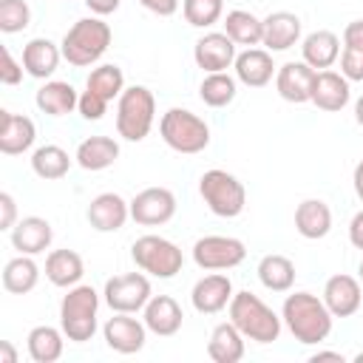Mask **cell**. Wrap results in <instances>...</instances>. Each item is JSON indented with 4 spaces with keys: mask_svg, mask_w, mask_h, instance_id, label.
Returning a JSON list of instances; mask_svg holds the SVG:
<instances>
[{
    "mask_svg": "<svg viewBox=\"0 0 363 363\" xmlns=\"http://www.w3.org/2000/svg\"><path fill=\"white\" fill-rule=\"evenodd\" d=\"M281 320L286 323L289 335L298 343L315 346V343H323L332 335L335 315L326 309L323 298H318L312 292H292V295L284 298Z\"/></svg>",
    "mask_w": 363,
    "mask_h": 363,
    "instance_id": "cell-1",
    "label": "cell"
},
{
    "mask_svg": "<svg viewBox=\"0 0 363 363\" xmlns=\"http://www.w3.org/2000/svg\"><path fill=\"white\" fill-rule=\"evenodd\" d=\"M230 320L238 326V332L252 343H272L281 335V315H275L258 295L250 289L235 292L230 301Z\"/></svg>",
    "mask_w": 363,
    "mask_h": 363,
    "instance_id": "cell-2",
    "label": "cell"
},
{
    "mask_svg": "<svg viewBox=\"0 0 363 363\" xmlns=\"http://www.w3.org/2000/svg\"><path fill=\"white\" fill-rule=\"evenodd\" d=\"M111 37H113V34H111V26H108L102 17H82V20H77V23L65 31V37H62V43H60L62 60H68V62L77 65V68L94 65V62L102 60V54L108 51Z\"/></svg>",
    "mask_w": 363,
    "mask_h": 363,
    "instance_id": "cell-3",
    "label": "cell"
},
{
    "mask_svg": "<svg viewBox=\"0 0 363 363\" xmlns=\"http://www.w3.org/2000/svg\"><path fill=\"white\" fill-rule=\"evenodd\" d=\"M99 292L91 284L71 286L60 301V329L71 343H85L96 332Z\"/></svg>",
    "mask_w": 363,
    "mask_h": 363,
    "instance_id": "cell-4",
    "label": "cell"
},
{
    "mask_svg": "<svg viewBox=\"0 0 363 363\" xmlns=\"http://www.w3.org/2000/svg\"><path fill=\"white\" fill-rule=\"evenodd\" d=\"M159 133L170 150L184 153V156L201 153L210 145L207 122L187 108H167L159 119Z\"/></svg>",
    "mask_w": 363,
    "mask_h": 363,
    "instance_id": "cell-5",
    "label": "cell"
},
{
    "mask_svg": "<svg viewBox=\"0 0 363 363\" xmlns=\"http://www.w3.org/2000/svg\"><path fill=\"white\" fill-rule=\"evenodd\" d=\"M156 119V96L145 85H130L116 99V133L128 142H142Z\"/></svg>",
    "mask_w": 363,
    "mask_h": 363,
    "instance_id": "cell-6",
    "label": "cell"
},
{
    "mask_svg": "<svg viewBox=\"0 0 363 363\" xmlns=\"http://www.w3.org/2000/svg\"><path fill=\"white\" fill-rule=\"evenodd\" d=\"M199 193H201L204 204L210 207V213L218 216V218H235L247 207V190H244V184L233 173H227L221 167H213V170L201 173Z\"/></svg>",
    "mask_w": 363,
    "mask_h": 363,
    "instance_id": "cell-7",
    "label": "cell"
},
{
    "mask_svg": "<svg viewBox=\"0 0 363 363\" xmlns=\"http://www.w3.org/2000/svg\"><path fill=\"white\" fill-rule=\"evenodd\" d=\"M130 258H133V264L142 272H147L153 278H162V281L179 275L182 264H184L182 250L170 238H162V235H142V238H136L133 247H130Z\"/></svg>",
    "mask_w": 363,
    "mask_h": 363,
    "instance_id": "cell-8",
    "label": "cell"
},
{
    "mask_svg": "<svg viewBox=\"0 0 363 363\" xmlns=\"http://www.w3.org/2000/svg\"><path fill=\"white\" fill-rule=\"evenodd\" d=\"M102 298L111 306V312L136 315L145 309V303L153 298V292H150V281L145 272H125V275H113L105 281Z\"/></svg>",
    "mask_w": 363,
    "mask_h": 363,
    "instance_id": "cell-9",
    "label": "cell"
},
{
    "mask_svg": "<svg viewBox=\"0 0 363 363\" xmlns=\"http://www.w3.org/2000/svg\"><path fill=\"white\" fill-rule=\"evenodd\" d=\"M247 258V247L241 238L233 235H204L193 244V261L199 269L218 272V269H233Z\"/></svg>",
    "mask_w": 363,
    "mask_h": 363,
    "instance_id": "cell-10",
    "label": "cell"
},
{
    "mask_svg": "<svg viewBox=\"0 0 363 363\" xmlns=\"http://www.w3.org/2000/svg\"><path fill=\"white\" fill-rule=\"evenodd\" d=\"M176 216V196L167 187H145L130 199V218L142 227H162Z\"/></svg>",
    "mask_w": 363,
    "mask_h": 363,
    "instance_id": "cell-11",
    "label": "cell"
},
{
    "mask_svg": "<svg viewBox=\"0 0 363 363\" xmlns=\"http://www.w3.org/2000/svg\"><path fill=\"white\" fill-rule=\"evenodd\" d=\"M102 337H105L108 349H113L119 354H136L145 349L147 326H145V320L130 318V312H113V318H108L102 326Z\"/></svg>",
    "mask_w": 363,
    "mask_h": 363,
    "instance_id": "cell-12",
    "label": "cell"
},
{
    "mask_svg": "<svg viewBox=\"0 0 363 363\" xmlns=\"http://www.w3.org/2000/svg\"><path fill=\"white\" fill-rule=\"evenodd\" d=\"M323 303L335 318H352L363 303V284L354 275L337 272L323 284Z\"/></svg>",
    "mask_w": 363,
    "mask_h": 363,
    "instance_id": "cell-13",
    "label": "cell"
},
{
    "mask_svg": "<svg viewBox=\"0 0 363 363\" xmlns=\"http://www.w3.org/2000/svg\"><path fill=\"white\" fill-rule=\"evenodd\" d=\"M235 43L224 34V31H207L204 37L196 40L193 45V60L204 74H216V71H227L235 62Z\"/></svg>",
    "mask_w": 363,
    "mask_h": 363,
    "instance_id": "cell-14",
    "label": "cell"
},
{
    "mask_svg": "<svg viewBox=\"0 0 363 363\" xmlns=\"http://www.w3.org/2000/svg\"><path fill=\"white\" fill-rule=\"evenodd\" d=\"M315 68L306 65L303 60L298 62H284L275 71V91L281 99L292 102V105H303L312 99V82H315Z\"/></svg>",
    "mask_w": 363,
    "mask_h": 363,
    "instance_id": "cell-15",
    "label": "cell"
},
{
    "mask_svg": "<svg viewBox=\"0 0 363 363\" xmlns=\"http://www.w3.org/2000/svg\"><path fill=\"white\" fill-rule=\"evenodd\" d=\"M85 218L96 233H116L130 218V201H125L119 193H99L91 199Z\"/></svg>",
    "mask_w": 363,
    "mask_h": 363,
    "instance_id": "cell-16",
    "label": "cell"
},
{
    "mask_svg": "<svg viewBox=\"0 0 363 363\" xmlns=\"http://www.w3.org/2000/svg\"><path fill=\"white\" fill-rule=\"evenodd\" d=\"M233 281L230 275H221V272H213V275H204L193 284V292H190V301H193V309L201 312V315H216L221 309L230 306L233 301Z\"/></svg>",
    "mask_w": 363,
    "mask_h": 363,
    "instance_id": "cell-17",
    "label": "cell"
},
{
    "mask_svg": "<svg viewBox=\"0 0 363 363\" xmlns=\"http://www.w3.org/2000/svg\"><path fill=\"white\" fill-rule=\"evenodd\" d=\"M349 99H352V88H349V79L343 74L329 71V68L315 74L312 99H309L315 108H320L326 113H337V111H343L349 105Z\"/></svg>",
    "mask_w": 363,
    "mask_h": 363,
    "instance_id": "cell-18",
    "label": "cell"
},
{
    "mask_svg": "<svg viewBox=\"0 0 363 363\" xmlns=\"http://www.w3.org/2000/svg\"><path fill=\"white\" fill-rule=\"evenodd\" d=\"M142 320H145L147 332H153L159 337H173L182 329V323H184V312L176 303V298H170V295H153L145 303V309H142Z\"/></svg>",
    "mask_w": 363,
    "mask_h": 363,
    "instance_id": "cell-19",
    "label": "cell"
},
{
    "mask_svg": "<svg viewBox=\"0 0 363 363\" xmlns=\"http://www.w3.org/2000/svg\"><path fill=\"white\" fill-rule=\"evenodd\" d=\"M235 79L247 88H264L272 82L275 77V62H272V54L267 48H244L241 54H235Z\"/></svg>",
    "mask_w": 363,
    "mask_h": 363,
    "instance_id": "cell-20",
    "label": "cell"
},
{
    "mask_svg": "<svg viewBox=\"0 0 363 363\" xmlns=\"http://www.w3.org/2000/svg\"><path fill=\"white\" fill-rule=\"evenodd\" d=\"M9 235H11V247H14L17 252H23V255H40V252H45V250L51 247L54 230H51V224H48L45 218H40V216H26V218H20V221L9 230Z\"/></svg>",
    "mask_w": 363,
    "mask_h": 363,
    "instance_id": "cell-21",
    "label": "cell"
},
{
    "mask_svg": "<svg viewBox=\"0 0 363 363\" xmlns=\"http://www.w3.org/2000/svg\"><path fill=\"white\" fill-rule=\"evenodd\" d=\"M34 139H37V128L28 116L0 111V150L6 156H20V153L31 150Z\"/></svg>",
    "mask_w": 363,
    "mask_h": 363,
    "instance_id": "cell-22",
    "label": "cell"
},
{
    "mask_svg": "<svg viewBox=\"0 0 363 363\" xmlns=\"http://www.w3.org/2000/svg\"><path fill=\"white\" fill-rule=\"evenodd\" d=\"M62 60V48L48 37H34L23 45V68L34 79H48Z\"/></svg>",
    "mask_w": 363,
    "mask_h": 363,
    "instance_id": "cell-23",
    "label": "cell"
},
{
    "mask_svg": "<svg viewBox=\"0 0 363 363\" xmlns=\"http://www.w3.org/2000/svg\"><path fill=\"white\" fill-rule=\"evenodd\" d=\"M301 40V17L292 11H272L264 17V37L261 45L267 51H289Z\"/></svg>",
    "mask_w": 363,
    "mask_h": 363,
    "instance_id": "cell-24",
    "label": "cell"
},
{
    "mask_svg": "<svg viewBox=\"0 0 363 363\" xmlns=\"http://www.w3.org/2000/svg\"><path fill=\"white\" fill-rule=\"evenodd\" d=\"M295 230H298V235H303L309 241L326 238L329 230H332V210H329V204L323 199H303L295 207Z\"/></svg>",
    "mask_w": 363,
    "mask_h": 363,
    "instance_id": "cell-25",
    "label": "cell"
},
{
    "mask_svg": "<svg viewBox=\"0 0 363 363\" xmlns=\"http://www.w3.org/2000/svg\"><path fill=\"white\" fill-rule=\"evenodd\" d=\"M301 54H303V62L312 65L315 71L332 68L337 62V57H340V37L335 31L318 28V31H312V34L303 37Z\"/></svg>",
    "mask_w": 363,
    "mask_h": 363,
    "instance_id": "cell-26",
    "label": "cell"
},
{
    "mask_svg": "<svg viewBox=\"0 0 363 363\" xmlns=\"http://www.w3.org/2000/svg\"><path fill=\"white\" fill-rule=\"evenodd\" d=\"M85 275V264L82 255L74 250H51L45 258V278L60 286V289H71L82 281Z\"/></svg>",
    "mask_w": 363,
    "mask_h": 363,
    "instance_id": "cell-27",
    "label": "cell"
},
{
    "mask_svg": "<svg viewBox=\"0 0 363 363\" xmlns=\"http://www.w3.org/2000/svg\"><path fill=\"white\" fill-rule=\"evenodd\" d=\"M74 159L82 170H91V173L108 170L119 159V142L111 139V136H88V139L79 142Z\"/></svg>",
    "mask_w": 363,
    "mask_h": 363,
    "instance_id": "cell-28",
    "label": "cell"
},
{
    "mask_svg": "<svg viewBox=\"0 0 363 363\" xmlns=\"http://www.w3.org/2000/svg\"><path fill=\"white\" fill-rule=\"evenodd\" d=\"M37 108L48 116H65L71 113L77 105H79V94L71 82H62V79H48L45 85H40L37 96H34Z\"/></svg>",
    "mask_w": 363,
    "mask_h": 363,
    "instance_id": "cell-29",
    "label": "cell"
},
{
    "mask_svg": "<svg viewBox=\"0 0 363 363\" xmlns=\"http://www.w3.org/2000/svg\"><path fill=\"white\" fill-rule=\"evenodd\" d=\"M244 335L238 332V326L233 320L227 323H218L213 332H210V340H207V354L210 360L216 363H238L244 357Z\"/></svg>",
    "mask_w": 363,
    "mask_h": 363,
    "instance_id": "cell-30",
    "label": "cell"
},
{
    "mask_svg": "<svg viewBox=\"0 0 363 363\" xmlns=\"http://www.w3.org/2000/svg\"><path fill=\"white\" fill-rule=\"evenodd\" d=\"M26 346H28V357L34 363H57L65 349V332L57 326H48V323L34 326L26 337Z\"/></svg>",
    "mask_w": 363,
    "mask_h": 363,
    "instance_id": "cell-31",
    "label": "cell"
},
{
    "mask_svg": "<svg viewBox=\"0 0 363 363\" xmlns=\"http://www.w3.org/2000/svg\"><path fill=\"white\" fill-rule=\"evenodd\" d=\"M40 281V267L31 255H17L11 261H6L3 267V289L11 292V295H26L37 286Z\"/></svg>",
    "mask_w": 363,
    "mask_h": 363,
    "instance_id": "cell-32",
    "label": "cell"
},
{
    "mask_svg": "<svg viewBox=\"0 0 363 363\" xmlns=\"http://www.w3.org/2000/svg\"><path fill=\"white\" fill-rule=\"evenodd\" d=\"M258 281L269 289V292H289L292 284H295V264L286 258V255H264L258 261Z\"/></svg>",
    "mask_w": 363,
    "mask_h": 363,
    "instance_id": "cell-33",
    "label": "cell"
},
{
    "mask_svg": "<svg viewBox=\"0 0 363 363\" xmlns=\"http://www.w3.org/2000/svg\"><path fill=\"white\" fill-rule=\"evenodd\" d=\"M224 34L235 43V45H258L261 37H264V20H258L252 11H244V9H235V11H227L224 17Z\"/></svg>",
    "mask_w": 363,
    "mask_h": 363,
    "instance_id": "cell-34",
    "label": "cell"
},
{
    "mask_svg": "<svg viewBox=\"0 0 363 363\" xmlns=\"http://www.w3.org/2000/svg\"><path fill=\"white\" fill-rule=\"evenodd\" d=\"M31 170L45 182L62 179L71 170V156L60 145H43L31 153Z\"/></svg>",
    "mask_w": 363,
    "mask_h": 363,
    "instance_id": "cell-35",
    "label": "cell"
},
{
    "mask_svg": "<svg viewBox=\"0 0 363 363\" xmlns=\"http://www.w3.org/2000/svg\"><path fill=\"white\" fill-rule=\"evenodd\" d=\"M238 94V79L230 77L227 71H216V74H207L199 85V96L204 105L210 108H227Z\"/></svg>",
    "mask_w": 363,
    "mask_h": 363,
    "instance_id": "cell-36",
    "label": "cell"
},
{
    "mask_svg": "<svg viewBox=\"0 0 363 363\" xmlns=\"http://www.w3.org/2000/svg\"><path fill=\"white\" fill-rule=\"evenodd\" d=\"M85 88L94 91L96 96H102L105 102H113V99H119L122 91H125V74H122V68L113 65V62L96 65V68L88 74Z\"/></svg>",
    "mask_w": 363,
    "mask_h": 363,
    "instance_id": "cell-37",
    "label": "cell"
},
{
    "mask_svg": "<svg viewBox=\"0 0 363 363\" xmlns=\"http://www.w3.org/2000/svg\"><path fill=\"white\" fill-rule=\"evenodd\" d=\"M182 14L193 28H210L224 14V0H182Z\"/></svg>",
    "mask_w": 363,
    "mask_h": 363,
    "instance_id": "cell-38",
    "label": "cell"
},
{
    "mask_svg": "<svg viewBox=\"0 0 363 363\" xmlns=\"http://www.w3.org/2000/svg\"><path fill=\"white\" fill-rule=\"evenodd\" d=\"M31 26V9L26 0H0V31L17 34Z\"/></svg>",
    "mask_w": 363,
    "mask_h": 363,
    "instance_id": "cell-39",
    "label": "cell"
},
{
    "mask_svg": "<svg viewBox=\"0 0 363 363\" xmlns=\"http://www.w3.org/2000/svg\"><path fill=\"white\" fill-rule=\"evenodd\" d=\"M77 111H79V116L82 119H88V122H99L102 116H105V111H108V102L102 99V96H96L94 91H82L79 94V105H77Z\"/></svg>",
    "mask_w": 363,
    "mask_h": 363,
    "instance_id": "cell-40",
    "label": "cell"
},
{
    "mask_svg": "<svg viewBox=\"0 0 363 363\" xmlns=\"http://www.w3.org/2000/svg\"><path fill=\"white\" fill-rule=\"evenodd\" d=\"M340 74L349 82H363V51L360 48H343L340 51Z\"/></svg>",
    "mask_w": 363,
    "mask_h": 363,
    "instance_id": "cell-41",
    "label": "cell"
},
{
    "mask_svg": "<svg viewBox=\"0 0 363 363\" xmlns=\"http://www.w3.org/2000/svg\"><path fill=\"white\" fill-rule=\"evenodd\" d=\"M23 62H17L9 51V45H3V65H0V82L3 85H17L23 79Z\"/></svg>",
    "mask_w": 363,
    "mask_h": 363,
    "instance_id": "cell-42",
    "label": "cell"
},
{
    "mask_svg": "<svg viewBox=\"0 0 363 363\" xmlns=\"http://www.w3.org/2000/svg\"><path fill=\"white\" fill-rule=\"evenodd\" d=\"M17 224V201L11 193H0V230H11Z\"/></svg>",
    "mask_w": 363,
    "mask_h": 363,
    "instance_id": "cell-43",
    "label": "cell"
},
{
    "mask_svg": "<svg viewBox=\"0 0 363 363\" xmlns=\"http://www.w3.org/2000/svg\"><path fill=\"white\" fill-rule=\"evenodd\" d=\"M343 48H360L363 51V20H352L343 28Z\"/></svg>",
    "mask_w": 363,
    "mask_h": 363,
    "instance_id": "cell-44",
    "label": "cell"
},
{
    "mask_svg": "<svg viewBox=\"0 0 363 363\" xmlns=\"http://www.w3.org/2000/svg\"><path fill=\"white\" fill-rule=\"evenodd\" d=\"M150 14H156V17H170V14H176L179 11V0H139Z\"/></svg>",
    "mask_w": 363,
    "mask_h": 363,
    "instance_id": "cell-45",
    "label": "cell"
},
{
    "mask_svg": "<svg viewBox=\"0 0 363 363\" xmlns=\"http://www.w3.org/2000/svg\"><path fill=\"white\" fill-rule=\"evenodd\" d=\"M349 241H352V247L363 250V210L354 213L352 221H349Z\"/></svg>",
    "mask_w": 363,
    "mask_h": 363,
    "instance_id": "cell-46",
    "label": "cell"
},
{
    "mask_svg": "<svg viewBox=\"0 0 363 363\" xmlns=\"http://www.w3.org/2000/svg\"><path fill=\"white\" fill-rule=\"evenodd\" d=\"M122 0H85V6L96 14V17H105V14H113L119 9Z\"/></svg>",
    "mask_w": 363,
    "mask_h": 363,
    "instance_id": "cell-47",
    "label": "cell"
},
{
    "mask_svg": "<svg viewBox=\"0 0 363 363\" xmlns=\"http://www.w3.org/2000/svg\"><path fill=\"white\" fill-rule=\"evenodd\" d=\"M352 184H354V193H357V199L363 201V159L354 164V173H352Z\"/></svg>",
    "mask_w": 363,
    "mask_h": 363,
    "instance_id": "cell-48",
    "label": "cell"
},
{
    "mask_svg": "<svg viewBox=\"0 0 363 363\" xmlns=\"http://www.w3.org/2000/svg\"><path fill=\"white\" fill-rule=\"evenodd\" d=\"M0 363H17V352L9 340H0Z\"/></svg>",
    "mask_w": 363,
    "mask_h": 363,
    "instance_id": "cell-49",
    "label": "cell"
},
{
    "mask_svg": "<svg viewBox=\"0 0 363 363\" xmlns=\"http://www.w3.org/2000/svg\"><path fill=\"white\" fill-rule=\"evenodd\" d=\"M309 360H312V363H318V360H337V363H343L346 357H343L340 352H315Z\"/></svg>",
    "mask_w": 363,
    "mask_h": 363,
    "instance_id": "cell-50",
    "label": "cell"
},
{
    "mask_svg": "<svg viewBox=\"0 0 363 363\" xmlns=\"http://www.w3.org/2000/svg\"><path fill=\"white\" fill-rule=\"evenodd\" d=\"M354 122H357V125L363 128V96H360V99L354 102Z\"/></svg>",
    "mask_w": 363,
    "mask_h": 363,
    "instance_id": "cell-51",
    "label": "cell"
},
{
    "mask_svg": "<svg viewBox=\"0 0 363 363\" xmlns=\"http://www.w3.org/2000/svg\"><path fill=\"white\" fill-rule=\"evenodd\" d=\"M357 275H360V284H363V258H360V267H357Z\"/></svg>",
    "mask_w": 363,
    "mask_h": 363,
    "instance_id": "cell-52",
    "label": "cell"
},
{
    "mask_svg": "<svg viewBox=\"0 0 363 363\" xmlns=\"http://www.w3.org/2000/svg\"><path fill=\"white\" fill-rule=\"evenodd\" d=\"M354 360H357V363H363V352H360V354H357V357H354Z\"/></svg>",
    "mask_w": 363,
    "mask_h": 363,
    "instance_id": "cell-53",
    "label": "cell"
}]
</instances>
